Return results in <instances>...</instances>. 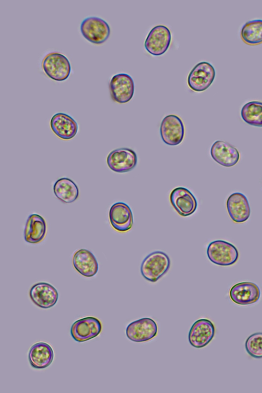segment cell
Wrapping results in <instances>:
<instances>
[{
	"label": "cell",
	"instance_id": "484cf974",
	"mask_svg": "<svg viewBox=\"0 0 262 393\" xmlns=\"http://www.w3.org/2000/svg\"><path fill=\"white\" fill-rule=\"evenodd\" d=\"M245 349L251 357L262 358V332L250 335L246 340Z\"/></svg>",
	"mask_w": 262,
	"mask_h": 393
},
{
	"label": "cell",
	"instance_id": "7a4b0ae2",
	"mask_svg": "<svg viewBox=\"0 0 262 393\" xmlns=\"http://www.w3.org/2000/svg\"><path fill=\"white\" fill-rule=\"evenodd\" d=\"M41 67L48 77L58 81L67 79L71 71V64L67 57L56 52L47 54L42 61Z\"/></svg>",
	"mask_w": 262,
	"mask_h": 393
},
{
	"label": "cell",
	"instance_id": "52a82bcc",
	"mask_svg": "<svg viewBox=\"0 0 262 393\" xmlns=\"http://www.w3.org/2000/svg\"><path fill=\"white\" fill-rule=\"evenodd\" d=\"M160 132L163 141L166 144H180L184 138L185 126L181 118L176 115L166 116L162 120Z\"/></svg>",
	"mask_w": 262,
	"mask_h": 393
},
{
	"label": "cell",
	"instance_id": "ac0fdd59",
	"mask_svg": "<svg viewBox=\"0 0 262 393\" xmlns=\"http://www.w3.org/2000/svg\"><path fill=\"white\" fill-rule=\"evenodd\" d=\"M226 207L233 222L242 223L250 215V207L246 196L241 192L232 193L227 199Z\"/></svg>",
	"mask_w": 262,
	"mask_h": 393
},
{
	"label": "cell",
	"instance_id": "30bf717a",
	"mask_svg": "<svg viewBox=\"0 0 262 393\" xmlns=\"http://www.w3.org/2000/svg\"><path fill=\"white\" fill-rule=\"evenodd\" d=\"M106 162L112 170L124 173L135 168L137 163V156L135 151L130 148H119L108 154Z\"/></svg>",
	"mask_w": 262,
	"mask_h": 393
},
{
	"label": "cell",
	"instance_id": "cb8c5ba5",
	"mask_svg": "<svg viewBox=\"0 0 262 393\" xmlns=\"http://www.w3.org/2000/svg\"><path fill=\"white\" fill-rule=\"evenodd\" d=\"M241 36L248 45L262 43V20L255 19L246 23L241 29Z\"/></svg>",
	"mask_w": 262,
	"mask_h": 393
},
{
	"label": "cell",
	"instance_id": "ba28073f",
	"mask_svg": "<svg viewBox=\"0 0 262 393\" xmlns=\"http://www.w3.org/2000/svg\"><path fill=\"white\" fill-rule=\"evenodd\" d=\"M109 89L113 101L118 103H126L134 96V81L128 74L119 73L114 75L111 79Z\"/></svg>",
	"mask_w": 262,
	"mask_h": 393
},
{
	"label": "cell",
	"instance_id": "7402d4cb",
	"mask_svg": "<svg viewBox=\"0 0 262 393\" xmlns=\"http://www.w3.org/2000/svg\"><path fill=\"white\" fill-rule=\"evenodd\" d=\"M46 232V222L41 216L37 214L29 216L24 230V238L27 243L36 244L41 242Z\"/></svg>",
	"mask_w": 262,
	"mask_h": 393
},
{
	"label": "cell",
	"instance_id": "6da1fadb",
	"mask_svg": "<svg viewBox=\"0 0 262 393\" xmlns=\"http://www.w3.org/2000/svg\"><path fill=\"white\" fill-rule=\"evenodd\" d=\"M170 260L167 254L161 251H156L148 254L143 260L140 272L147 280L155 282L169 270Z\"/></svg>",
	"mask_w": 262,
	"mask_h": 393
},
{
	"label": "cell",
	"instance_id": "5b68a950",
	"mask_svg": "<svg viewBox=\"0 0 262 393\" xmlns=\"http://www.w3.org/2000/svg\"><path fill=\"white\" fill-rule=\"evenodd\" d=\"M215 71L213 66L208 62L198 63L189 72L187 84L192 91L198 92L207 90L213 82Z\"/></svg>",
	"mask_w": 262,
	"mask_h": 393
},
{
	"label": "cell",
	"instance_id": "4fadbf2b",
	"mask_svg": "<svg viewBox=\"0 0 262 393\" xmlns=\"http://www.w3.org/2000/svg\"><path fill=\"white\" fill-rule=\"evenodd\" d=\"M169 200L178 214L184 217L193 214L198 206L195 196L190 191L185 187H178L174 188L170 193Z\"/></svg>",
	"mask_w": 262,
	"mask_h": 393
},
{
	"label": "cell",
	"instance_id": "44dd1931",
	"mask_svg": "<svg viewBox=\"0 0 262 393\" xmlns=\"http://www.w3.org/2000/svg\"><path fill=\"white\" fill-rule=\"evenodd\" d=\"M72 262L76 270L84 276H94L98 271V264L95 256L87 249H81L76 251Z\"/></svg>",
	"mask_w": 262,
	"mask_h": 393
},
{
	"label": "cell",
	"instance_id": "9c48e42d",
	"mask_svg": "<svg viewBox=\"0 0 262 393\" xmlns=\"http://www.w3.org/2000/svg\"><path fill=\"white\" fill-rule=\"evenodd\" d=\"M158 330L155 321L145 317L130 322L126 327V335L132 341L142 342L155 337Z\"/></svg>",
	"mask_w": 262,
	"mask_h": 393
},
{
	"label": "cell",
	"instance_id": "ffe728a7",
	"mask_svg": "<svg viewBox=\"0 0 262 393\" xmlns=\"http://www.w3.org/2000/svg\"><path fill=\"white\" fill-rule=\"evenodd\" d=\"M54 355L53 350L49 344L39 342L31 347L28 353V359L32 367L43 369L51 364Z\"/></svg>",
	"mask_w": 262,
	"mask_h": 393
},
{
	"label": "cell",
	"instance_id": "8fae6325",
	"mask_svg": "<svg viewBox=\"0 0 262 393\" xmlns=\"http://www.w3.org/2000/svg\"><path fill=\"white\" fill-rule=\"evenodd\" d=\"M213 322L206 318L197 320L191 326L189 334L190 344L195 348H203L208 345L215 335Z\"/></svg>",
	"mask_w": 262,
	"mask_h": 393
},
{
	"label": "cell",
	"instance_id": "8992f818",
	"mask_svg": "<svg viewBox=\"0 0 262 393\" xmlns=\"http://www.w3.org/2000/svg\"><path fill=\"white\" fill-rule=\"evenodd\" d=\"M171 41V33L166 26L159 25L153 27L148 33L144 47L150 54L159 56L168 50Z\"/></svg>",
	"mask_w": 262,
	"mask_h": 393
},
{
	"label": "cell",
	"instance_id": "d6986e66",
	"mask_svg": "<svg viewBox=\"0 0 262 393\" xmlns=\"http://www.w3.org/2000/svg\"><path fill=\"white\" fill-rule=\"evenodd\" d=\"M50 127L59 138L68 140L76 135L78 127L77 122L69 115L58 113L54 115L50 120Z\"/></svg>",
	"mask_w": 262,
	"mask_h": 393
},
{
	"label": "cell",
	"instance_id": "5bb4252c",
	"mask_svg": "<svg viewBox=\"0 0 262 393\" xmlns=\"http://www.w3.org/2000/svg\"><path fill=\"white\" fill-rule=\"evenodd\" d=\"M108 216L110 224L115 230L123 233L132 228L133 215L126 203L120 202L114 204L110 209Z\"/></svg>",
	"mask_w": 262,
	"mask_h": 393
},
{
	"label": "cell",
	"instance_id": "7c38bea8",
	"mask_svg": "<svg viewBox=\"0 0 262 393\" xmlns=\"http://www.w3.org/2000/svg\"><path fill=\"white\" fill-rule=\"evenodd\" d=\"M102 331L101 321L94 317L79 319L73 323L71 335L76 341H88L98 336Z\"/></svg>",
	"mask_w": 262,
	"mask_h": 393
},
{
	"label": "cell",
	"instance_id": "3957f363",
	"mask_svg": "<svg viewBox=\"0 0 262 393\" xmlns=\"http://www.w3.org/2000/svg\"><path fill=\"white\" fill-rule=\"evenodd\" d=\"M207 255L212 263L221 266L232 265L239 257L237 248L233 244L223 240L211 242L207 248Z\"/></svg>",
	"mask_w": 262,
	"mask_h": 393
},
{
	"label": "cell",
	"instance_id": "603a6c76",
	"mask_svg": "<svg viewBox=\"0 0 262 393\" xmlns=\"http://www.w3.org/2000/svg\"><path fill=\"white\" fill-rule=\"evenodd\" d=\"M53 191L55 196L64 203H71L79 196V189L71 179L62 178L57 180L54 184Z\"/></svg>",
	"mask_w": 262,
	"mask_h": 393
},
{
	"label": "cell",
	"instance_id": "2e32d148",
	"mask_svg": "<svg viewBox=\"0 0 262 393\" xmlns=\"http://www.w3.org/2000/svg\"><path fill=\"white\" fill-rule=\"evenodd\" d=\"M260 295L259 287L252 282H242L233 286L229 291L231 300L239 305H248L257 302Z\"/></svg>",
	"mask_w": 262,
	"mask_h": 393
},
{
	"label": "cell",
	"instance_id": "277c9868",
	"mask_svg": "<svg viewBox=\"0 0 262 393\" xmlns=\"http://www.w3.org/2000/svg\"><path fill=\"white\" fill-rule=\"evenodd\" d=\"M80 31L83 37L90 42L101 44L108 38L111 29L108 23L102 18L89 16L82 21Z\"/></svg>",
	"mask_w": 262,
	"mask_h": 393
},
{
	"label": "cell",
	"instance_id": "d4e9b609",
	"mask_svg": "<svg viewBox=\"0 0 262 393\" xmlns=\"http://www.w3.org/2000/svg\"><path fill=\"white\" fill-rule=\"evenodd\" d=\"M241 115L246 123L262 127V102L252 101L246 103L242 108Z\"/></svg>",
	"mask_w": 262,
	"mask_h": 393
},
{
	"label": "cell",
	"instance_id": "e0dca14e",
	"mask_svg": "<svg viewBox=\"0 0 262 393\" xmlns=\"http://www.w3.org/2000/svg\"><path fill=\"white\" fill-rule=\"evenodd\" d=\"M212 158L220 165L227 167H232L239 161L240 155L238 150L228 142L217 140L210 149Z\"/></svg>",
	"mask_w": 262,
	"mask_h": 393
},
{
	"label": "cell",
	"instance_id": "9a60e30c",
	"mask_svg": "<svg viewBox=\"0 0 262 393\" xmlns=\"http://www.w3.org/2000/svg\"><path fill=\"white\" fill-rule=\"evenodd\" d=\"M29 296L35 305L43 309L53 307L58 299L57 290L51 284L45 282L34 285L30 290Z\"/></svg>",
	"mask_w": 262,
	"mask_h": 393
}]
</instances>
